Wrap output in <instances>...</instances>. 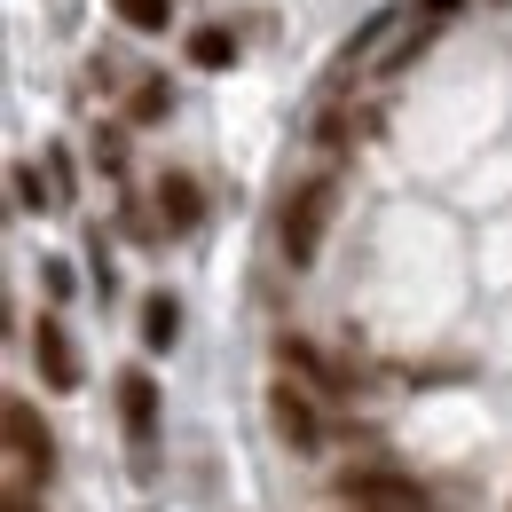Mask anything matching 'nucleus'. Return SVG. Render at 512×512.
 Masks as SVG:
<instances>
[{
	"label": "nucleus",
	"instance_id": "obj_14",
	"mask_svg": "<svg viewBox=\"0 0 512 512\" xmlns=\"http://www.w3.org/2000/svg\"><path fill=\"white\" fill-rule=\"evenodd\" d=\"M95 166H103V174H119V166H127V134H119V127L95 134Z\"/></svg>",
	"mask_w": 512,
	"mask_h": 512
},
{
	"label": "nucleus",
	"instance_id": "obj_15",
	"mask_svg": "<svg viewBox=\"0 0 512 512\" xmlns=\"http://www.w3.org/2000/svg\"><path fill=\"white\" fill-rule=\"evenodd\" d=\"M418 16H426V24H442V16H457V0H418Z\"/></svg>",
	"mask_w": 512,
	"mask_h": 512
},
{
	"label": "nucleus",
	"instance_id": "obj_12",
	"mask_svg": "<svg viewBox=\"0 0 512 512\" xmlns=\"http://www.w3.org/2000/svg\"><path fill=\"white\" fill-rule=\"evenodd\" d=\"M111 16H119L127 32H166V24H174V0H111Z\"/></svg>",
	"mask_w": 512,
	"mask_h": 512
},
{
	"label": "nucleus",
	"instance_id": "obj_6",
	"mask_svg": "<svg viewBox=\"0 0 512 512\" xmlns=\"http://www.w3.org/2000/svg\"><path fill=\"white\" fill-rule=\"evenodd\" d=\"M119 418H127L134 449L158 434V379H150V371H127V379H119Z\"/></svg>",
	"mask_w": 512,
	"mask_h": 512
},
{
	"label": "nucleus",
	"instance_id": "obj_3",
	"mask_svg": "<svg viewBox=\"0 0 512 512\" xmlns=\"http://www.w3.org/2000/svg\"><path fill=\"white\" fill-rule=\"evenodd\" d=\"M339 497L355 512H426V489H418L410 473H386V465H355V473L339 481Z\"/></svg>",
	"mask_w": 512,
	"mask_h": 512
},
{
	"label": "nucleus",
	"instance_id": "obj_5",
	"mask_svg": "<svg viewBox=\"0 0 512 512\" xmlns=\"http://www.w3.org/2000/svg\"><path fill=\"white\" fill-rule=\"evenodd\" d=\"M32 363H40V379L56 386V394L79 386V355H71V339H64V323H56V316L32 323Z\"/></svg>",
	"mask_w": 512,
	"mask_h": 512
},
{
	"label": "nucleus",
	"instance_id": "obj_1",
	"mask_svg": "<svg viewBox=\"0 0 512 512\" xmlns=\"http://www.w3.org/2000/svg\"><path fill=\"white\" fill-rule=\"evenodd\" d=\"M331 205H339V182L331 174H316V182H300V190L284 197V260L292 268H308V260L323 253V229H331Z\"/></svg>",
	"mask_w": 512,
	"mask_h": 512
},
{
	"label": "nucleus",
	"instance_id": "obj_7",
	"mask_svg": "<svg viewBox=\"0 0 512 512\" xmlns=\"http://www.w3.org/2000/svg\"><path fill=\"white\" fill-rule=\"evenodd\" d=\"M158 213H166V229H197L205 221V190L190 174H158Z\"/></svg>",
	"mask_w": 512,
	"mask_h": 512
},
{
	"label": "nucleus",
	"instance_id": "obj_9",
	"mask_svg": "<svg viewBox=\"0 0 512 512\" xmlns=\"http://www.w3.org/2000/svg\"><path fill=\"white\" fill-rule=\"evenodd\" d=\"M190 64L197 71H229L237 64V32H229V24H197L190 32Z\"/></svg>",
	"mask_w": 512,
	"mask_h": 512
},
{
	"label": "nucleus",
	"instance_id": "obj_10",
	"mask_svg": "<svg viewBox=\"0 0 512 512\" xmlns=\"http://www.w3.org/2000/svg\"><path fill=\"white\" fill-rule=\"evenodd\" d=\"M276 363H284V371H300V379H316V386H331V394L347 386V371H331V363H323L308 339H284V347H276Z\"/></svg>",
	"mask_w": 512,
	"mask_h": 512
},
{
	"label": "nucleus",
	"instance_id": "obj_2",
	"mask_svg": "<svg viewBox=\"0 0 512 512\" xmlns=\"http://www.w3.org/2000/svg\"><path fill=\"white\" fill-rule=\"evenodd\" d=\"M0 426H8V457H16L24 489L56 473V434H48V418H40L32 402H8V410H0Z\"/></svg>",
	"mask_w": 512,
	"mask_h": 512
},
{
	"label": "nucleus",
	"instance_id": "obj_4",
	"mask_svg": "<svg viewBox=\"0 0 512 512\" xmlns=\"http://www.w3.org/2000/svg\"><path fill=\"white\" fill-rule=\"evenodd\" d=\"M268 418H276V434H284L292 449H316V442H323L316 402H308V394H300L292 379H276V394H268Z\"/></svg>",
	"mask_w": 512,
	"mask_h": 512
},
{
	"label": "nucleus",
	"instance_id": "obj_8",
	"mask_svg": "<svg viewBox=\"0 0 512 512\" xmlns=\"http://www.w3.org/2000/svg\"><path fill=\"white\" fill-rule=\"evenodd\" d=\"M174 339H182V308H174V292H150V300H142V347L166 355Z\"/></svg>",
	"mask_w": 512,
	"mask_h": 512
},
{
	"label": "nucleus",
	"instance_id": "obj_13",
	"mask_svg": "<svg viewBox=\"0 0 512 512\" xmlns=\"http://www.w3.org/2000/svg\"><path fill=\"white\" fill-rule=\"evenodd\" d=\"M16 205H24V213H48V205H56V182H40V166H16Z\"/></svg>",
	"mask_w": 512,
	"mask_h": 512
},
{
	"label": "nucleus",
	"instance_id": "obj_11",
	"mask_svg": "<svg viewBox=\"0 0 512 512\" xmlns=\"http://www.w3.org/2000/svg\"><path fill=\"white\" fill-rule=\"evenodd\" d=\"M166 111H174V87H166V79H134V95H127V119H134V127H158Z\"/></svg>",
	"mask_w": 512,
	"mask_h": 512
}]
</instances>
